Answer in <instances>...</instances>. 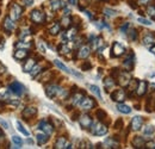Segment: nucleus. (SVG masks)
<instances>
[{"label": "nucleus", "instance_id": "32", "mask_svg": "<svg viewBox=\"0 0 155 149\" xmlns=\"http://www.w3.org/2000/svg\"><path fill=\"white\" fill-rule=\"evenodd\" d=\"M16 47L17 48H23V49H30L31 47H32V44L31 43H29V42H25V41H20V42H18L17 44H16Z\"/></svg>", "mask_w": 155, "mask_h": 149}, {"label": "nucleus", "instance_id": "19", "mask_svg": "<svg viewBox=\"0 0 155 149\" xmlns=\"http://www.w3.org/2000/svg\"><path fill=\"white\" fill-rule=\"evenodd\" d=\"M131 144L134 148H143L146 146V141L142 136H135L131 141Z\"/></svg>", "mask_w": 155, "mask_h": 149}, {"label": "nucleus", "instance_id": "22", "mask_svg": "<svg viewBox=\"0 0 155 149\" xmlns=\"http://www.w3.org/2000/svg\"><path fill=\"white\" fill-rule=\"evenodd\" d=\"M50 7L53 11H58L61 8H64L66 5L63 2V0H51L50 1Z\"/></svg>", "mask_w": 155, "mask_h": 149}, {"label": "nucleus", "instance_id": "48", "mask_svg": "<svg viewBox=\"0 0 155 149\" xmlns=\"http://www.w3.org/2000/svg\"><path fill=\"white\" fill-rule=\"evenodd\" d=\"M122 124H123L122 119H118L116 122V124H115V128H116V129H119V125H122Z\"/></svg>", "mask_w": 155, "mask_h": 149}, {"label": "nucleus", "instance_id": "30", "mask_svg": "<svg viewBox=\"0 0 155 149\" xmlns=\"http://www.w3.org/2000/svg\"><path fill=\"white\" fill-rule=\"evenodd\" d=\"M58 53L62 54V55H67L68 53H71V48L63 42V43L60 44V47H58Z\"/></svg>", "mask_w": 155, "mask_h": 149}, {"label": "nucleus", "instance_id": "1", "mask_svg": "<svg viewBox=\"0 0 155 149\" xmlns=\"http://www.w3.org/2000/svg\"><path fill=\"white\" fill-rule=\"evenodd\" d=\"M107 127L105 124H103L101 122H98V123H93L91 125V132L94 135V136H104L107 134Z\"/></svg>", "mask_w": 155, "mask_h": 149}, {"label": "nucleus", "instance_id": "50", "mask_svg": "<svg viewBox=\"0 0 155 149\" xmlns=\"http://www.w3.org/2000/svg\"><path fill=\"white\" fill-rule=\"evenodd\" d=\"M5 72H6V67H2V65L0 63V74H2Z\"/></svg>", "mask_w": 155, "mask_h": 149}, {"label": "nucleus", "instance_id": "4", "mask_svg": "<svg viewBox=\"0 0 155 149\" xmlns=\"http://www.w3.org/2000/svg\"><path fill=\"white\" fill-rule=\"evenodd\" d=\"M45 94L48 98H54L56 97L58 94H60L62 92V88H60L58 85H54V84H49L45 86Z\"/></svg>", "mask_w": 155, "mask_h": 149}, {"label": "nucleus", "instance_id": "10", "mask_svg": "<svg viewBox=\"0 0 155 149\" xmlns=\"http://www.w3.org/2000/svg\"><path fill=\"white\" fill-rule=\"evenodd\" d=\"M8 90H10V92H12L16 95H21V94L24 93V86L20 82H18V81H13L8 86Z\"/></svg>", "mask_w": 155, "mask_h": 149}, {"label": "nucleus", "instance_id": "33", "mask_svg": "<svg viewBox=\"0 0 155 149\" xmlns=\"http://www.w3.org/2000/svg\"><path fill=\"white\" fill-rule=\"evenodd\" d=\"M41 71H42V67H41L39 65H35V66H34V68L30 71V75H31L32 78H35L36 75L41 73Z\"/></svg>", "mask_w": 155, "mask_h": 149}, {"label": "nucleus", "instance_id": "24", "mask_svg": "<svg viewBox=\"0 0 155 149\" xmlns=\"http://www.w3.org/2000/svg\"><path fill=\"white\" fill-rule=\"evenodd\" d=\"M36 140H37V143H38L39 146L45 144V143L48 142V140H49V135H47V134H44V132L42 131V134L39 132V134L36 135Z\"/></svg>", "mask_w": 155, "mask_h": 149}, {"label": "nucleus", "instance_id": "20", "mask_svg": "<svg viewBox=\"0 0 155 149\" xmlns=\"http://www.w3.org/2000/svg\"><path fill=\"white\" fill-rule=\"evenodd\" d=\"M142 43H143V45L144 47H147V48H150V47H153L155 43V37L154 35H150V34H148V35H146L143 39H142Z\"/></svg>", "mask_w": 155, "mask_h": 149}, {"label": "nucleus", "instance_id": "37", "mask_svg": "<svg viewBox=\"0 0 155 149\" xmlns=\"http://www.w3.org/2000/svg\"><path fill=\"white\" fill-rule=\"evenodd\" d=\"M12 142H13V143L17 146L16 148H19L20 146L23 144V140L20 138L19 136H12Z\"/></svg>", "mask_w": 155, "mask_h": 149}, {"label": "nucleus", "instance_id": "7", "mask_svg": "<svg viewBox=\"0 0 155 149\" xmlns=\"http://www.w3.org/2000/svg\"><path fill=\"white\" fill-rule=\"evenodd\" d=\"M79 124H80V127L82 129H90L91 125L93 124V121H92V118H91L90 114L85 113V114H81L79 117Z\"/></svg>", "mask_w": 155, "mask_h": 149}, {"label": "nucleus", "instance_id": "35", "mask_svg": "<svg viewBox=\"0 0 155 149\" xmlns=\"http://www.w3.org/2000/svg\"><path fill=\"white\" fill-rule=\"evenodd\" d=\"M155 132V128L153 125H147L144 129H143V134L146 135V136H149V135H153Z\"/></svg>", "mask_w": 155, "mask_h": 149}, {"label": "nucleus", "instance_id": "41", "mask_svg": "<svg viewBox=\"0 0 155 149\" xmlns=\"http://www.w3.org/2000/svg\"><path fill=\"white\" fill-rule=\"evenodd\" d=\"M81 68H82V71H88V69L91 68V63H90L88 61H85V62L82 63Z\"/></svg>", "mask_w": 155, "mask_h": 149}, {"label": "nucleus", "instance_id": "3", "mask_svg": "<svg viewBox=\"0 0 155 149\" xmlns=\"http://www.w3.org/2000/svg\"><path fill=\"white\" fill-rule=\"evenodd\" d=\"M117 82L122 86V87H125L129 85L130 80H131V75L129 74L128 72H118V74L116 76Z\"/></svg>", "mask_w": 155, "mask_h": 149}, {"label": "nucleus", "instance_id": "27", "mask_svg": "<svg viewBox=\"0 0 155 149\" xmlns=\"http://www.w3.org/2000/svg\"><path fill=\"white\" fill-rule=\"evenodd\" d=\"M115 80H114V78H111V76H107V78H105L104 79V86H105V88L109 91V90H111L114 86H115Z\"/></svg>", "mask_w": 155, "mask_h": 149}, {"label": "nucleus", "instance_id": "16", "mask_svg": "<svg viewBox=\"0 0 155 149\" xmlns=\"http://www.w3.org/2000/svg\"><path fill=\"white\" fill-rule=\"evenodd\" d=\"M143 125V118L140 117V116H135L133 119H131V123H130V127L134 131H138Z\"/></svg>", "mask_w": 155, "mask_h": 149}, {"label": "nucleus", "instance_id": "21", "mask_svg": "<svg viewBox=\"0 0 155 149\" xmlns=\"http://www.w3.org/2000/svg\"><path fill=\"white\" fill-rule=\"evenodd\" d=\"M35 65H36L35 58H28V60L25 61V63L23 65V72H25V73H30V71L34 68Z\"/></svg>", "mask_w": 155, "mask_h": 149}, {"label": "nucleus", "instance_id": "42", "mask_svg": "<svg viewBox=\"0 0 155 149\" xmlns=\"http://www.w3.org/2000/svg\"><path fill=\"white\" fill-rule=\"evenodd\" d=\"M138 22L141 23V24H143V25H152V22L150 20H147V19H144V18H138Z\"/></svg>", "mask_w": 155, "mask_h": 149}, {"label": "nucleus", "instance_id": "44", "mask_svg": "<svg viewBox=\"0 0 155 149\" xmlns=\"http://www.w3.org/2000/svg\"><path fill=\"white\" fill-rule=\"evenodd\" d=\"M146 146H147L148 148L155 149V142H154V141H150V142H147V143H146Z\"/></svg>", "mask_w": 155, "mask_h": 149}, {"label": "nucleus", "instance_id": "25", "mask_svg": "<svg viewBox=\"0 0 155 149\" xmlns=\"http://www.w3.org/2000/svg\"><path fill=\"white\" fill-rule=\"evenodd\" d=\"M116 108L120 113H124V114H129L131 112V108L128 106V105H125V104H123V103H118Z\"/></svg>", "mask_w": 155, "mask_h": 149}, {"label": "nucleus", "instance_id": "6", "mask_svg": "<svg viewBox=\"0 0 155 149\" xmlns=\"http://www.w3.org/2000/svg\"><path fill=\"white\" fill-rule=\"evenodd\" d=\"M80 106H81V109H82L84 111H90V110H92V109L96 106V101H94V99L91 98V97H85V98L81 100Z\"/></svg>", "mask_w": 155, "mask_h": 149}, {"label": "nucleus", "instance_id": "36", "mask_svg": "<svg viewBox=\"0 0 155 149\" xmlns=\"http://www.w3.org/2000/svg\"><path fill=\"white\" fill-rule=\"evenodd\" d=\"M16 125H17V129H18V130H19L20 132L23 134V135H25V136H29V135H30V134H29V131H28L26 129H25V128H24V127H23V124L20 123L19 121H17Z\"/></svg>", "mask_w": 155, "mask_h": 149}, {"label": "nucleus", "instance_id": "23", "mask_svg": "<svg viewBox=\"0 0 155 149\" xmlns=\"http://www.w3.org/2000/svg\"><path fill=\"white\" fill-rule=\"evenodd\" d=\"M92 47H93V49L94 50H101L104 47H105V44H104V41H103V38L101 37H97L93 42H92Z\"/></svg>", "mask_w": 155, "mask_h": 149}, {"label": "nucleus", "instance_id": "26", "mask_svg": "<svg viewBox=\"0 0 155 149\" xmlns=\"http://www.w3.org/2000/svg\"><path fill=\"white\" fill-rule=\"evenodd\" d=\"M60 31H61V24H60V23H54V24L49 28V34L53 35V36L58 35Z\"/></svg>", "mask_w": 155, "mask_h": 149}, {"label": "nucleus", "instance_id": "15", "mask_svg": "<svg viewBox=\"0 0 155 149\" xmlns=\"http://www.w3.org/2000/svg\"><path fill=\"white\" fill-rule=\"evenodd\" d=\"M29 56V50L28 49H23V48H18L15 53H13V57L17 60V61H23L25 58H28Z\"/></svg>", "mask_w": 155, "mask_h": 149}, {"label": "nucleus", "instance_id": "49", "mask_svg": "<svg viewBox=\"0 0 155 149\" xmlns=\"http://www.w3.org/2000/svg\"><path fill=\"white\" fill-rule=\"evenodd\" d=\"M38 47H39V49H41V51H42V53H45V47L42 44V42H39L38 43Z\"/></svg>", "mask_w": 155, "mask_h": 149}, {"label": "nucleus", "instance_id": "39", "mask_svg": "<svg viewBox=\"0 0 155 149\" xmlns=\"http://www.w3.org/2000/svg\"><path fill=\"white\" fill-rule=\"evenodd\" d=\"M137 31H136L135 29H131L130 31H129V37H130V39L131 41H136V38H137Z\"/></svg>", "mask_w": 155, "mask_h": 149}, {"label": "nucleus", "instance_id": "18", "mask_svg": "<svg viewBox=\"0 0 155 149\" xmlns=\"http://www.w3.org/2000/svg\"><path fill=\"white\" fill-rule=\"evenodd\" d=\"M15 28H16L15 20L11 18L10 16L5 17V19H4V29H5L6 31L11 32V31H13V29H15Z\"/></svg>", "mask_w": 155, "mask_h": 149}, {"label": "nucleus", "instance_id": "8", "mask_svg": "<svg viewBox=\"0 0 155 149\" xmlns=\"http://www.w3.org/2000/svg\"><path fill=\"white\" fill-rule=\"evenodd\" d=\"M125 53V48L124 45H122L120 43L118 42H114L112 44V48H111V56L112 57H119Z\"/></svg>", "mask_w": 155, "mask_h": 149}, {"label": "nucleus", "instance_id": "12", "mask_svg": "<svg viewBox=\"0 0 155 149\" xmlns=\"http://www.w3.org/2000/svg\"><path fill=\"white\" fill-rule=\"evenodd\" d=\"M54 148L56 149H69L72 148V144L67 141V138L66 137H58V140H56V142H55V144H54Z\"/></svg>", "mask_w": 155, "mask_h": 149}, {"label": "nucleus", "instance_id": "13", "mask_svg": "<svg viewBox=\"0 0 155 149\" xmlns=\"http://www.w3.org/2000/svg\"><path fill=\"white\" fill-rule=\"evenodd\" d=\"M147 88H148L147 81L141 80V81H138V84H137V87H136L135 92L138 97H143V95L146 94V92H147Z\"/></svg>", "mask_w": 155, "mask_h": 149}, {"label": "nucleus", "instance_id": "11", "mask_svg": "<svg viewBox=\"0 0 155 149\" xmlns=\"http://www.w3.org/2000/svg\"><path fill=\"white\" fill-rule=\"evenodd\" d=\"M38 128L47 135H51L54 132V125L47 121H41L38 124Z\"/></svg>", "mask_w": 155, "mask_h": 149}, {"label": "nucleus", "instance_id": "47", "mask_svg": "<svg viewBox=\"0 0 155 149\" xmlns=\"http://www.w3.org/2000/svg\"><path fill=\"white\" fill-rule=\"evenodd\" d=\"M23 2H24V5L30 6V5H32V4H34V0H23Z\"/></svg>", "mask_w": 155, "mask_h": 149}, {"label": "nucleus", "instance_id": "46", "mask_svg": "<svg viewBox=\"0 0 155 149\" xmlns=\"http://www.w3.org/2000/svg\"><path fill=\"white\" fill-rule=\"evenodd\" d=\"M128 28H129V23H125V24H124V25L120 28V31H122V32H125Z\"/></svg>", "mask_w": 155, "mask_h": 149}, {"label": "nucleus", "instance_id": "40", "mask_svg": "<svg viewBox=\"0 0 155 149\" xmlns=\"http://www.w3.org/2000/svg\"><path fill=\"white\" fill-rule=\"evenodd\" d=\"M97 117H98V119H104L105 117H106V113L103 111V110H98L97 111Z\"/></svg>", "mask_w": 155, "mask_h": 149}, {"label": "nucleus", "instance_id": "51", "mask_svg": "<svg viewBox=\"0 0 155 149\" xmlns=\"http://www.w3.org/2000/svg\"><path fill=\"white\" fill-rule=\"evenodd\" d=\"M68 2H69L71 5H77L78 0H68Z\"/></svg>", "mask_w": 155, "mask_h": 149}, {"label": "nucleus", "instance_id": "53", "mask_svg": "<svg viewBox=\"0 0 155 149\" xmlns=\"http://www.w3.org/2000/svg\"><path fill=\"white\" fill-rule=\"evenodd\" d=\"M148 1H149V0H140V4H143V5H144V4H147Z\"/></svg>", "mask_w": 155, "mask_h": 149}, {"label": "nucleus", "instance_id": "29", "mask_svg": "<svg viewBox=\"0 0 155 149\" xmlns=\"http://www.w3.org/2000/svg\"><path fill=\"white\" fill-rule=\"evenodd\" d=\"M71 25H72L71 16H63V18L61 19V26H63L64 29H68Z\"/></svg>", "mask_w": 155, "mask_h": 149}, {"label": "nucleus", "instance_id": "14", "mask_svg": "<svg viewBox=\"0 0 155 149\" xmlns=\"http://www.w3.org/2000/svg\"><path fill=\"white\" fill-rule=\"evenodd\" d=\"M36 114H37V109L35 106H28V108H25L23 110V112H21V116L25 119H30V118L35 117Z\"/></svg>", "mask_w": 155, "mask_h": 149}, {"label": "nucleus", "instance_id": "2", "mask_svg": "<svg viewBox=\"0 0 155 149\" xmlns=\"http://www.w3.org/2000/svg\"><path fill=\"white\" fill-rule=\"evenodd\" d=\"M30 19L35 23V24H44L45 22V13L41 10H32L30 13Z\"/></svg>", "mask_w": 155, "mask_h": 149}, {"label": "nucleus", "instance_id": "28", "mask_svg": "<svg viewBox=\"0 0 155 149\" xmlns=\"http://www.w3.org/2000/svg\"><path fill=\"white\" fill-rule=\"evenodd\" d=\"M84 99V93L82 92H78L72 97V104L73 105H80L81 100Z\"/></svg>", "mask_w": 155, "mask_h": 149}, {"label": "nucleus", "instance_id": "54", "mask_svg": "<svg viewBox=\"0 0 155 149\" xmlns=\"http://www.w3.org/2000/svg\"><path fill=\"white\" fill-rule=\"evenodd\" d=\"M2 137H4V134H2V131L0 129V138H2Z\"/></svg>", "mask_w": 155, "mask_h": 149}, {"label": "nucleus", "instance_id": "45", "mask_svg": "<svg viewBox=\"0 0 155 149\" xmlns=\"http://www.w3.org/2000/svg\"><path fill=\"white\" fill-rule=\"evenodd\" d=\"M105 12H106V16H109V17H111V16H114L116 13L115 11H111V10H107V8L105 10Z\"/></svg>", "mask_w": 155, "mask_h": 149}, {"label": "nucleus", "instance_id": "55", "mask_svg": "<svg viewBox=\"0 0 155 149\" xmlns=\"http://www.w3.org/2000/svg\"><path fill=\"white\" fill-rule=\"evenodd\" d=\"M100 1H106V0H100Z\"/></svg>", "mask_w": 155, "mask_h": 149}, {"label": "nucleus", "instance_id": "43", "mask_svg": "<svg viewBox=\"0 0 155 149\" xmlns=\"http://www.w3.org/2000/svg\"><path fill=\"white\" fill-rule=\"evenodd\" d=\"M0 124H1V127H4L6 130H7V129H10V125H8V123H7L6 121H4V119H0Z\"/></svg>", "mask_w": 155, "mask_h": 149}, {"label": "nucleus", "instance_id": "34", "mask_svg": "<svg viewBox=\"0 0 155 149\" xmlns=\"http://www.w3.org/2000/svg\"><path fill=\"white\" fill-rule=\"evenodd\" d=\"M90 90H91L92 93L96 94L99 99H101V93H100V90H99L98 86H96V85H90Z\"/></svg>", "mask_w": 155, "mask_h": 149}, {"label": "nucleus", "instance_id": "38", "mask_svg": "<svg viewBox=\"0 0 155 149\" xmlns=\"http://www.w3.org/2000/svg\"><path fill=\"white\" fill-rule=\"evenodd\" d=\"M147 11H148V15L153 19H155V6H153V5L148 6V7H147Z\"/></svg>", "mask_w": 155, "mask_h": 149}, {"label": "nucleus", "instance_id": "9", "mask_svg": "<svg viewBox=\"0 0 155 149\" xmlns=\"http://www.w3.org/2000/svg\"><path fill=\"white\" fill-rule=\"evenodd\" d=\"M127 98V93L123 88H119V90H115L112 93H111V99L116 103H123Z\"/></svg>", "mask_w": 155, "mask_h": 149}, {"label": "nucleus", "instance_id": "5", "mask_svg": "<svg viewBox=\"0 0 155 149\" xmlns=\"http://www.w3.org/2000/svg\"><path fill=\"white\" fill-rule=\"evenodd\" d=\"M21 13H23L21 6H19L18 4H12V5H11V7H10V17L13 19L15 22L20 19Z\"/></svg>", "mask_w": 155, "mask_h": 149}, {"label": "nucleus", "instance_id": "52", "mask_svg": "<svg viewBox=\"0 0 155 149\" xmlns=\"http://www.w3.org/2000/svg\"><path fill=\"white\" fill-rule=\"evenodd\" d=\"M149 49H150V51H152V53H153V54H154V55H155V44H154V45H153V47H150Z\"/></svg>", "mask_w": 155, "mask_h": 149}, {"label": "nucleus", "instance_id": "31", "mask_svg": "<svg viewBox=\"0 0 155 149\" xmlns=\"http://www.w3.org/2000/svg\"><path fill=\"white\" fill-rule=\"evenodd\" d=\"M54 63H55V66L58 67V68H60L61 71H63V72H66V73H71V69L64 65V63H62L61 61H58V60H55L54 61Z\"/></svg>", "mask_w": 155, "mask_h": 149}, {"label": "nucleus", "instance_id": "17", "mask_svg": "<svg viewBox=\"0 0 155 149\" xmlns=\"http://www.w3.org/2000/svg\"><path fill=\"white\" fill-rule=\"evenodd\" d=\"M91 54V48L88 47V45H81L80 48H79V50H78V57L79 58H87L88 56Z\"/></svg>", "mask_w": 155, "mask_h": 149}]
</instances>
